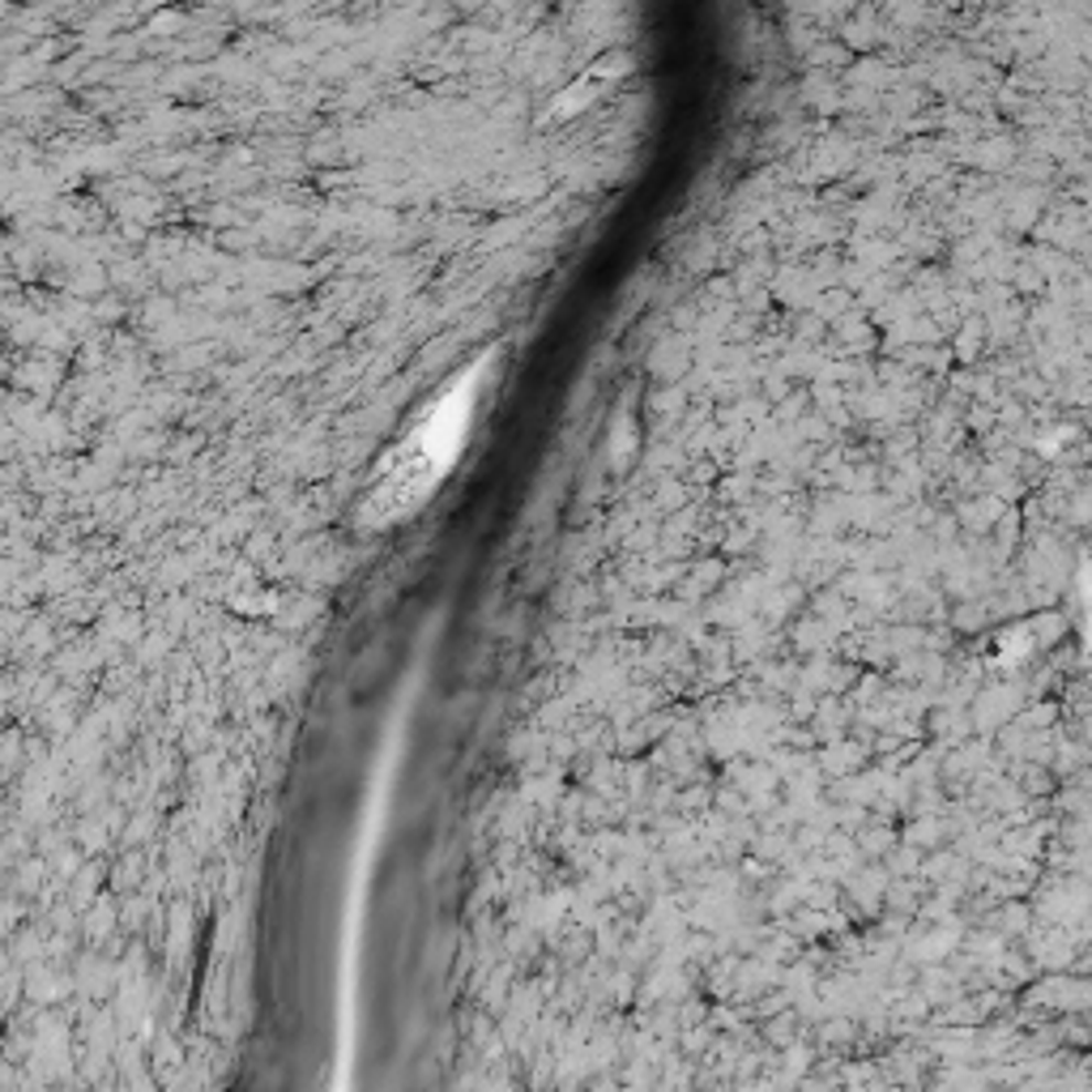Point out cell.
<instances>
[{"mask_svg":"<svg viewBox=\"0 0 1092 1092\" xmlns=\"http://www.w3.org/2000/svg\"><path fill=\"white\" fill-rule=\"evenodd\" d=\"M470 388L474 376L465 372L457 385L427 410V418L418 422L415 431L393 445L388 457L376 465L372 486L358 504V521L363 525H393L402 516H410L436 491V482L449 474V465L461 452L465 440V422H470Z\"/></svg>","mask_w":1092,"mask_h":1092,"instance_id":"obj_1","label":"cell"}]
</instances>
